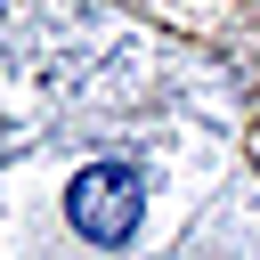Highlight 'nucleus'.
Masks as SVG:
<instances>
[{
  "label": "nucleus",
  "mask_w": 260,
  "mask_h": 260,
  "mask_svg": "<svg viewBox=\"0 0 260 260\" xmlns=\"http://www.w3.org/2000/svg\"><path fill=\"white\" fill-rule=\"evenodd\" d=\"M65 211H73V228H81L89 244H122V236L138 228V171H130V162H89V171L73 179Z\"/></svg>",
  "instance_id": "nucleus-1"
}]
</instances>
